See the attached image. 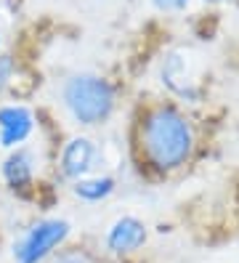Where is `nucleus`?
I'll return each instance as SVG.
<instances>
[{
	"mask_svg": "<svg viewBox=\"0 0 239 263\" xmlns=\"http://www.w3.org/2000/svg\"><path fill=\"white\" fill-rule=\"evenodd\" d=\"M141 160L157 173H170L186 165L194 152V128L175 104L159 101L143 109L136 130Z\"/></svg>",
	"mask_w": 239,
	"mask_h": 263,
	"instance_id": "f257e3e1",
	"label": "nucleus"
},
{
	"mask_svg": "<svg viewBox=\"0 0 239 263\" xmlns=\"http://www.w3.org/2000/svg\"><path fill=\"white\" fill-rule=\"evenodd\" d=\"M61 99L72 120L83 128L101 125L115 112V88L106 77L93 72H77L64 80Z\"/></svg>",
	"mask_w": 239,
	"mask_h": 263,
	"instance_id": "f03ea898",
	"label": "nucleus"
},
{
	"mask_svg": "<svg viewBox=\"0 0 239 263\" xmlns=\"http://www.w3.org/2000/svg\"><path fill=\"white\" fill-rule=\"evenodd\" d=\"M69 237L64 218H45L32 223L13 245V263H45Z\"/></svg>",
	"mask_w": 239,
	"mask_h": 263,
	"instance_id": "7ed1b4c3",
	"label": "nucleus"
},
{
	"mask_svg": "<svg viewBox=\"0 0 239 263\" xmlns=\"http://www.w3.org/2000/svg\"><path fill=\"white\" fill-rule=\"evenodd\" d=\"M35 130V115L24 104L0 106V146L19 149Z\"/></svg>",
	"mask_w": 239,
	"mask_h": 263,
	"instance_id": "20e7f679",
	"label": "nucleus"
},
{
	"mask_svg": "<svg viewBox=\"0 0 239 263\" xmlns=\"http://www.w3.org/2000/svg\"><path fill=\"white\" fill-rule=\"evenodd\" d=\"M93 162H96V144L88 136H72L69 141L64 144L61 157H59L61 173L67 178H75V181L85 178L93 170Z\"/></svg>",
	"mask_w": 239,
	"mask_h": 263,
	"instance_id": "39448f33",
	"label": "nucleus"
},
{
	"mask_svg": "<svg viewBox=\"0 0 239 263\" xmlns=\"http://www.w3.org/2000/svg\"><path fill=\"white\" fill-rule=\"evenodd\" d=\"M146 242V223L133 218V215H122L106 231V250L115 255H131Z\"/></svg>",
	"mask_w": 239,
	"mask_h": 263,
	"instance_id": "423d86ee",
	"label": "nucleus"
},
{
	"mask_svg": "<svg viewBox=\"0 0 239 263\" xmlns=\"http://www.w3.org/2000/svg\"><path fill=\"white\" fill-rule=\"evenodd\" d=\"M35 154L29 149H13L3 162V181L16 194H27L35 186Z\"/></svg>",
	"mask_w": 239,
	"mask_h": 263,
	"instance_id": "0eeeda50",
	"label": "nucleus"
},
{
	"mask_svg": "<svg viewBox=\"0 0 239 263\" xmlns=\"http://www.w3.org/2000/svg\"><path fill=\"white\" fill-rule=\"evenodd\" d=\"M72 192L85 199V202H99V199H106L112 192H115V181L109 176H96V178H80L75 181Z\"/></svg>",
	"mask_w": 239,
	"mask_h": 263,
	"instance_id": "6e6552de",
	"label": "nucleus"
},
{
	"mask_svg": "<svg viewBox=\"0 0 239 263\" xmlns=\"http://www.w3.org/2000/svg\"><path fill=\"white\" fill-rule=\"evenodd\" d=\"M45 263H99V260L85 247H64V250H56Z\"/></svg>",
	"mask_w": 239,
	"mask_h": 263,
	"instance_id": "1a4fd4ad",
	"label": "nucleus"
},
{
	"mask_svg": "<svg viewBox=\"0 0 239 263\" xmlns=\"http://www.w3.org/2000/svg\"><path fill=\"white\" fill-rule=\"evenodd\" d=\"M13 74H16V64H13V56H8V53H0V90L11 85Z\"/></svg>",
	"mask_w": 239,
	"mask_h": 263,
	"instance_id": "9d476101",
	"label": "nucleus"
},
{
	"mask_svg": "<svg viewBox=\"0 0 239 263\" xmlns=\"http://www.w3.org/2000/svg\"><path fill=\"white\" fill-rule=\"evenodd\" d=\"M154 6L159 11H183L189 6V0H154Z\"/></svg>",
	"mask_w": 239,
	"mask_h": 263,
	"instance_id": "9b49d317",
	"label": "nucleus"
},
{
	"mask_svg": "<svg viewBox=\"0 0 239 263\" xmlns=\"http://www.w3.org/2000/svg\"><path fill=\"white\" fill-rule=\"evenodd\" d=\"M210 3H218V0H210Z\"/></svg>",
	"mask_w": 239,
	"mask_h": 263,
	"instance_id": "f8f14e48",
	"label": "nucleus"
}]
</instances>
